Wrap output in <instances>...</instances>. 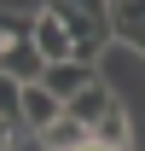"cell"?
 I'll return each instance as SVG.
<instances>
[{"mask_svg":"<svg viewBox=\"0 0 145 151\" xmlns=\"http://www.w3.org/2000/svg\"><path fill=\"white\" fill-rule=\"evenodd\" d=\"M93 139H105V145H116V151H128V111H122V105H116V111H110L105 122L93 128Z\"/></svg>","mask_w":145,"mask_h":151,"instance_id":"30bf717a","label":"cell"},{"mask_svg":"<svg viewBox=\"0 0 145 151\" xmlns=\"http://www.w3.org/2000/svg\"><path fill=\"white\" fill-rule=\"evenodd\" d=\"M12 151H47V139H41L35 128H18V139H12Z\"/></svg>","mask_w":145,"mask_h":151,"instance_id":"8fae6325","label":"cell"},{"mask_svg":"<svg viewBox=\"0 0 145 151\" xmlns=\"http://www.w3.org/2000/svg\"><path fill=\"white\" fill-rule=\"evenodd\" d=\"M110 23H116V41H128L145 58V0H110Z\"/></svg>","mask_w":145,"mask_h":151,"instance_id":"52a82bcc","label":"cell"},{"mask_svg":"<svg viewBox=\"0 0 145 151\" xmlns=\"http://www.w3.org/2000/svg\"><path fill=\"white\" fill-rule=\"evenodd\" d=\"M110 111H116V93H110V87H105V76H99L93 87H81V93H75L70 105H64V116H75L81 128H99V122H105Z\"/></svg>","mask_w":145,"mask_h":151,"instance_id":"277c9868","label":"cell"},{"mask_svg":"<svg viewBox=\"0 0 145 151\" xmlns=\"http://www.w3.org/2000/svg\"><path fill=\"white\" fill-rule=\"evenodd\" d=\"M29 35H35V47H41V58H47V64H64V58H75V41H70V29H64V23H58L47 6L35 12V29H29Z\"/></svg>","mask_w":145,"mask_h":151,"instance_id":"5b68a950","label":"cell"},{"mask_svg":"<svg viewBox=\"0 0 145 151\" xmlns=\"http://www.w3.org/2000/svg\"><path fill=\"white\" fill-rule=\"evenodd\" d=\"M99 81V64H81V58H64V64H47V76H41V87H52L64 105H70L81 87H93Z\"/></svg>","mask_w":145,"mask_h":151,"instance_id":"3957f363","label":"cell"},{"mask_svg":"<svg viewBox=\"0 0 145 151\" xmlns=\"http://www.w3.org/2000/svg\"><path fill=\"white\" fill-rule=\"evenodd\" d=\"M41 139H47V151H81V145L93 139V128H81L75 116H58V122L41 134Z\"/></svg>","mask_w":145,"mask_h":151,"instance_id":"ba28073f","label":"cell"},{"mask_svg":"<svg viewBox=\"0 0 145 151\" xmlns=\"http://www.w3.org/2000/svg\"><path fill=\"white\" fill-rule=\"evenodd\" d=\"M75 41V58L81 64H99L110 41H116V23H110V0H41Z\"/></svg>","mask_w":145,"mask_h":151,"instance_id":"6da1fadb","label":"cell"},{"mask_svg":"<svg viewBox=\"0 0 145 151\" xmlns=\"http://www.w3.org/2000/svg\"><path fill=\"white\" fill-rule=\"evenodd\" d=\"M12 139H18V128H12V122H0V151H12Z\"/></svg>","mask_w":145,"mask_h":151,"instance_id":"7c38bea8","label":"cell"},{"mask_svg":"<svg viewBox=\"0 0 145 151\" xmlns=\"http://www.w3.org/2000/svg\"><path fill=\"white\" fill-rule=\"evenodd\" d=\"M0 122L23 128V81H12L6 70H0Z\"/></svg>","mask_w":145,"mask_h":151,"instance_id":"9c48e42d","label":"cell"},{"mask_svg":"<svg viewBox=\"0 0 145 151\" xmlns=\"http://www.w3.org/2000/svg\"><path fill=\"white\" fill-rule=\"evenodd\" d=\"M58 116H64V99L52 93V87H23V128H35V134H47L58 122Z\"/></svg>","mask_w":145,"mask_h":151,"instance_id":"8992f818","label":"cell"},{"mask_svg":"<svg viewBox=\"0 0 145 151\" xmlns=\"http://www.w3.org/2000/svg\"><path fill=\"white\" fill-rule=\"evenodd\" d=\"M81 151H116V145H105V139H87V145H81Z\"/></svg>","mask_w":145,"mask_h":151,"instance_id":"4fadbf2b","label":"cell"},{"mask_svg":"<svg viewBox=\"0 0 145 151\" xmlns=\"http://www.w3.org/2000/svg\"><path fill=\"white\" fill-rule=\"evenodd\" d=\"M0 70L12 76V81H23V87H35L41 76H47V58H41L35 35H12V47H6V58H0Z\"/></svg>","mask_w":145,"mask_h":151,"instance_id":"7a4b0ae2","label":"cell"}]
</instances>
